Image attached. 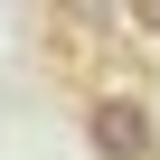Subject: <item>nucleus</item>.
Wrapping results in <instances>:
<instances>
[{"label":"nucleus","instance_id":"obj_1","mask_svg":"<svg viewBox=\"0 0 160 160\" xmlns=\"http://www.w3.org/2000/svg\"><path fill=\"white\" fill-rule=\"evenodd\" d=\"M85 141H94V160H160V113L141 94H94L85 104Z\"/></svg>","mask_w":160,"mask_h":160},{"label":"nucleus","instance_id":"obj_2","mask_svg":"<svg viewBox=\"0 0 160 160\" xmlns=\"http://www.w3.org/2000/svg\"><path fill=\"white\" fill-rule=\"evenodd\" d=\"M122 28H141V38H160V0H122Z\"/></svg>","mask_w":160,"mask_h":160}]
</instances>
